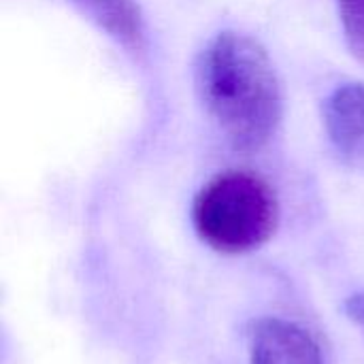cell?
Segmentation results:
<instances>
[{
	"label": "cell",
	"instance_id": "1",
	"mask_svg": "<svg viewBox=\"0 0 364 364\" xmlns=\"http://www.w3.org/2000/svg\"><path fill=\"white\" fill-rule=\"evenodd\" d=\"M198 92L237 149L256 151L275 136L284 96L275 66L256 38L232 30L215 34L200 53Z\"/></svg>",
	"mask_w": 364,
	"mask_h": 364
},
{
	"label": "cell",
	"instance_id": "2",
	"mask_svg": "<svg viewBox=\"0 0 364 364\" xmlns=\"http://www.w3.org/2000/svg\"><path fill=\"white\" fill-rule=\"evenodd\" d=\"M277 220L273 188L250 171H224L211 177L192 203L196 235L220 254L258 250L273 237Z\"/></svg>",
	"mask_w": 364,
	"mask_h": 364
},
{
	"label": "cell",
	"instance_id": "3",
	"mask_svg": "<svg viewBox=\"0 0 364 364\" xmlns=\"http://www.w3.org/2000/svg\"><path fill=\"white\" fill-rule=\"evenodd\" d=\"M252 364H324L316 339L284 318H262L250 335Z\"/></svg>",
	"mask_w": 364,
	"mask_h": 364
},
{
	"label": "cell",
	"instance_id": "4",
	"mask_svg": "<svg viewBox=\"0 0 364 364\" xmlns=\"http://www.w3.org/2000/svg\"><path fill=\"white\" fill-rule=\"evenodd\" d=\"M326 134L337 154L354 164H364V83H343L324 100Z\"/></svg>",
	"mask_w": 364,
	"mask_h": 364
},
{
	"label": "cell",
	"instance_id": "5",
	"mask_svg": "<svg viewBox=\"0 0 364 364\" xmlns=\"http://www.w3.org/2000/svg\"><path fill=\"white\" fill-rule=\"evenodd\" d=\"M92 21L126 47L143 41V15L136 0H73Z\"/></svg>",
	"mask_w": 364,
	"mask_h": 364
},
{
	"label": "cell",
	"instance_id": "6",
	"mask_svg": "<svg viewBox=\"0 0 364 364\" xmlns=\"http://www.w3.org/2000/svg\"><path fill=\"white\" fill-rule=\"evenodd\" d=\"M337 6L350 49L364 60V0H337Z\"/></svg>",
	"mask_w": 364,
	"mask_h": 364
},
{
	"label": "cell",
	"instance_id": "7",
	"mask_svg": "<svg viewBox=\"0 0 364 364\" xmlns=\"http://www.w3.org/2000/svg\"><path fill=\"white\" fill-rule=\"evenodd\" d=\"M343 309H346L348 318H350V320H352V322L364 333V292H358V294L350 296V299L346 301Z\"/></svg>",
	"mask_w": 364,
	"mask_h": 364
}]
</instances>
